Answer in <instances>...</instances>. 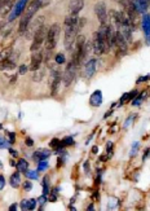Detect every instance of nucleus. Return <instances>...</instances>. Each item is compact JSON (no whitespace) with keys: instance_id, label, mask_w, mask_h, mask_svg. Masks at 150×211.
Segmentation results:
<instances>
[{"instance_id":"1","label":"nucleus","mask_w":150,"mask_h":211,"mask_svg":"<svg viewBox=\"0 0 150 211\" xmlns=\"http://www.w3.org/2000/svg\"><path fill=\"white\" fill-rule=\"evenodd\" d=\"M78 21L79 18L78 16H73L70 15L69 17L65 18V22H64V29H65V48L67 49H71V47L75 42V39L78 36Z\"/></svg>"},{"instance_id":"2","label":"nucleus","mask_w":150,"mask_h":211,"mask_svg":"<svg viewBox=\"0 0 150 211\" xmlns=\"http://www.w3.org/2000/svg\"><path fill=\"white\" fill-rule=\"evenodd\" d=\"M40 6H43V0H31V2L27 4L26 9L23 12V16L19 21V26H18V31L19 34H25L26 32V29L29 23L31 22V19L35 16V13L39 11Z\"/></svg>"},{"instance_id":"3","label":"nucleus","mask_w":150,"mask_h":211,"mask_svg":"<svg viewBox=\"0 0 150 211\" xmlns=\"http://www.w3.org/2000/svg\"><path fill=\"white\" fill-rule=\"evenodd\" d=\"M78 66H79V62H78V61L75 60V58H71V61H70L69 64H67L66 70H65V73L62 74V84H64L65 88L70 87L71 83L74 82L75 75H77V69H78Z\"/></svg>"},{"instance_id":"4","label":"nucleus","mask_w":150,"mask_h":211,"mask_svg":"<svg viewBox=\"0 0 150 211\" xmlns=\"http://www.w3.org/2000/svg\"><path fill=\"white\" fill-rule=\"evenodd\" d=\"M60 25L58 23H53L49 29H48V32H47V39H45V49H54L57 45V42H58V38H60Z\"/></svg>"},{"instance_id":"5","label":"nucleus","mask_w":150,"mask_h":211,"mask_svg":"<svg viewBox=\"0 0 150 211\" xmlns=\"http://www.w3.org/2000/svg\"><path fill=\"white\" fill-rule=\"evenodd\" d=\"M98 35L102 40V44H104V48H105V53L109 52V49L111 48V44H113V29L110 25H101L100 29H98Z\"/></svg>"},{"instance_id":"6","label":"nucleus","mask_w":150,"mask_h":211,"mask_svg":"<svg viewBox=\"0 0 150 211\" xmlns=\"http://www.w3.org/2000/svg\"><path fill=\"white\" fill-rule=\"evenodd\" d=\"M47 32H48V30H47L45 26H42L40 29L36 31V34L34 35L32 38V44L30 47V51L34 53L40 49V47H42L44 43H45V39H47Z\"/></svg>"},{"instance_id":"7","label":"nucleus","mask_w":150,"mask_h":211,"mask_svg":"<svg viewBox=\"0 0 150 211\" xmlns=\"http://www.w3.org/2000/svg\"><path fill=\"white\" fill-rule=\"evenodd\" d=\"M127 42H126V39L123 38V35L118 31V30H115L114 32H113V44H111V47H114L117 51H119L120 52V54H126L127 53Z\"/></svg>"},{"instance_id":"8","label":"nucleus","mask_w":150,"mask_h":211,"mask_svg":"<svg viewBox=\"0 0 150 211\" xmlns=\"http://www.w3.org/2000/svg\"><path fill=\"white\" fill-rule=\"evenodd\" d=\"M27 4H29V0H17V3L15 4V6H13V9L10 11L9 16H8V22L15 21V19H17L21 15H23Z\"/></svg>"},{"instance_id":"9","label":"nucleus","mask_w":150,"mask_h":211,"mask_svg":"<svg viewBox=\"0 0 150 211\" xmlns=\"http://www.w3.org/2000/svg\"><path fill=\"white\" fill-rule=\"evenodd\" d=\"M94 13L98 18V21L101 25H105L109 21V13L106 9V4L104 2H98L96 5H94Z\"/></svg>"},{"instance_id":"10","label":"nucleus","mask_w":150,"mask_h":211,"mask_svg":"<svg viewBox=\"0 0 150 211\" xmlns=\"http://www.w3.org/2000/svg\"><path fill=\"white\" fill-rule=\"evenodd\" d=\"M43 19H44V17L42 16V17H38V18L34 19V22H32L31 25L29 23V26H27V29H26V31H27V32H26V36L29 38V39H32L34 35L36 34V31H38L42 26H44V21H43Z\"/></svg>"},{"instance_id":"11","label":"nucleus","mask_w":150,"mask_h":211,"mask_svg":"<svg viewBox=\"0 0 150 211\" xmlns=\"http://www.w3.org/2000/svg\"><path fill=\"white\" fill-rule=\"evenodd\" d=\"M62 80V77H61V71L60 70H53L51 77H49V84H51V93L53 95H57L58 91V86Z\"/></svg>"},{"instance_id":"12","label":"nucleus","mask_w":150,"mask_h":211,"mask_svg":"<svg viewBox=\"0 0 150 211\" xmlns=\"http://www.w3.org/2000/svg\"><path fill=\"white\" fill-rule=\"evenodd\" d=\"M97 69V60L96 58H91L90 61H87L84 65V71H83V77L85 79H91Z\"/></svg>"},{"instance_id":"13","label":"nucleus","mask_w":150,"mask_h":211,"mask_svg":"<svg viewBox=\"0 0 150 211\" xmlns=\"http://www.w3.org/2000/svg\"><path fill=\"white\" fill-rule=\"evenodd\" d=\"M92 51L94 54H97V56H100V54L105 53V48H104V44H102V40L98 35V32H94L93 36H92Z\"/></svg>"},{"instance_id":"14","label":"nucleus","mask_w":150,"mask_h":211,"mask_svg":"<svg viewBox=\"0 0 150 211\" xmlns=\"http://www.w3.org/2000/svg\"><path fill=\"white\" fill-rule=\"evenodd\" d=\"M42 62H43V52H39V51L34 52V53H32V57H31L30 70H31V71L38 70L39 67H40V65H42Z\"/></svg>"},{"instance_id":"15","label":"nucleus","mask_w":150,"mask_h":211,"mask_svg":"<svg viewBox=\"0 0 150 211\" xmlns=\"http://www.w3.org/2000/svg\"><path fill=\"white\" fill-rule=\"evenodd\" d=\"M83 6H84V0H70V3H69L70 15L78 16V13L83 9Z\"/></svg>"},{"instance_id":"16","label":"nucleus","mask_w":150,"mask_h":211,"mask_svg":"<svg viewBox=\"0 0 150 211\" xmlns=\"http://www.w3.org/2000/svg\"><path fill=\"white\" fill-rule=\"evenodd\" d=\"M135 9L140 12V13H144L145 11H148V5H149V0H131Z\"/></svg>"},{"instance_id":"17","label":"nucleus","mask_w":150,"mask_h":211,"mask_svg":"<svg viewBox=\"0 0 150 211\" xmlns=\"http://www.w3.org/2000/svg\"><path fill=\"white\" fill-rule=\"evenodd\" d=\"M90 104L92 106H96V108L101 106V104H102V93H101V91L97 90V91H94L92 93V96L90 99Z\"/></svg>"},{"instance_id":"18","label":"nucleus","mask_w":150,"mask_h":211,"mask_svg":"<svg viewBox=\"0 0 150 211\" xmlns=\"http://www.w3.org/2000/svg\"><path fill=\"white\" fill-rule=\"evenodd\" d=\"M51 155V152L49 150H44V149H40V150H36L35 153L32 154V158L35 159V161H38V162H40V161H44V159H47Z\"/></svg>"},{"instance_id":"19","label":"nucleus","mask_w":150,"mask_h":211,"mask_svg":"<svg viewBox=\"0 0 150 211\" xmlns=\"http://www.w3.org/2000/svg\"><path fill=\"white\" fill-rule=\"evenodd\" d=\"M15 67H16V62L12 61L10 58L0 61V69L2 70H9V69H15Z\"/></svg>"},{"instance_id":"20","label":"nucleus","mask_w":150,"mask_h":211,"mask_svg":"<svg viewBox=\"0 0 150 211\" xmlns=\"http://www.w3.org/2000/svg\"><path fill=\"white\" fill-rule=\"evenodd\" d=\"M36 206L35 200H25L21 202V209L22 210H34Z\"/></svg>"},{"instance_id":"21","label":"nucleus","mask_w":150,"mask_h":211,"mask_svg":"<svg viewBox=\"0 0 150 211\" xmlns=\"http://www.w3.org/2000/svg\"><path fill=\"white\" fill-rule=\"evenodd\" d=\"M9 183H10V185H12L13 188H18L19 183H21V176H19V172H15V174H12Z\"/></svg>"},{"instance_id":"22","label":"nucleus","mask_w":150,"mask_h":211,"mask_svg":"<svg viewBox=\"0 0 150 211\" xmlns=\"http://www.w3.org/2000/svg\"><path fill=\"white\" fill-rule=\"evenodd\" d=\"M142 29H144L146 36H150V17L149 16H144V21H142Z\"/></svg>"},{"instance_id":"23","label":"nucleus","mask_w":150,"mask_h":211,"mask_svg":"<svg viewBox=\"0 0 150 211\" xmlns=\"http://www.w3.org/2000/svg\"><path fill=\"white\" fill-rule=\"evenodd\" d=\"M17 168L19 172H26L27 170H29V163H27L26 159H19L17 162Z\"/></svg>"},{"instance_id":"24","label":"nucleus","mask_w":150,"mask_h":211,"mask_svg":"<svg viewBox=\"0 0 150 211\" xmlns=\"http://www.w3.org/2000/svg\"><path fill=\"white\" fill-rule=\"evenodd\" d=\"M34 74H32V80H35V82H40L43 79V75H44V71L43 70H40V67L38 70H35V71H32Z\"/></svg>"},{"instance_id":"25","label":"nucleus","mask_w":150,"mask_h":211,"mask_svg":"<svg viewBox=\"0 0 150 211\" xmlns=\"http://www.w3.org/2000/svg\"><path fill=\"white\" fill-rule=\"evenodd\" d=\"M10 54H12V48H10V47H9V48H6V49H4V51H0V61L9 58Z\"/></svg>"},{"instance_id":"26","label":"nucleus","mask_w":150,"mask_h":211,"mask_svg":"<svg viewBox=\"0 0 150 211\" xmlns=\"http://www.w3.org/2000/svg\"><path fill=\"white\" fill-rule=\"evenodd\" d=\"M136 95H137V91H132V92H129V93H126V95H123V96H122V99H120V104H123L124 101L127 100H131L132 97H135Z\"/></svg>"},{"instance_id":"27","label":"nucleus","mask_w":150,"mask_h":211,"mask_svg":"<svg viewBox=\"0 0 150 211\" xmlns=\"http://www.w3.org/2000/svg\"><path fill=\"white\" fill-rule=\"evenodd\" d=\"M49 146H51L52 149H61V148H64V146H62V142H61L58 139H53V140L49 142Z\"/></svg>"},{"instance_id":"28","label":"nucleus","mask_w":150,"mask_h":211,"mask_svg":"<svg viewBox=\"0 0 150 211\" xmlns=\"http://www.w3.org/2000/svg\"><path fill=\"white\" fill-rule=\"evenodd\" d=\"M54 61H56V64H58V65H62V64H65V56L62 53H57L56 56H54Z\"/></svg>"},{"instance_id":"29","label":"nucleus","mask_w":150,"mask_h":211,"mask_svg":"<svg viewBox=\"0 0 150 211\" xmlns=\"http://www.w3.org/2000/svg\"><path fill=\"white\" fill-rule=\"evenodd\" d=\"M61 142H62V146H70L74 144V140H73L71 136H69V137H65Z\"/></svg>"},{"instance_id":"30","label":"nucleus","mask_w":150,"mask_h":211,"mask_svg":"<svg viewBox=\"0 0 150 211\" xmlns=\"http://www.w3.org/2000/svg\"><path fill=\"white\" fill-rule=\"evenodd\" d=\"M25 174H26V176H27L29 179H34V180L38 179V172H36V171H29V170H27Z\"/></svg>"},{"instance_id":"31","label":"nucleus","mask_w":150,"mask_h":211,"mask_svg":"<svg viewBox=\"0 0 150 211\" xmlns=\"http://www.w3.org/2000/svg\"><path fill=\"white\" fill-rule=\"evenodd\" d=\"M48 168V162H44V161H40L39 162V167H38V171H44V170Z\"/></svg>"},{"instance_id":"32","label":"nucleus","mask_w":150,"mask_h":211,"mask_svg":"<svg viewBox=\"0 0 150 211\" xmlns=\"http://www.w3.org/2000/svg\"><path fill=\"white\" fill-rule=\"evenodd\" d=\"M9 144H10L9 141H5L3 137H0V149H6V148H9Z\"/></svg>"},{"instance_id":"33","label":"nucleus","mask_w":150,"mask_h":211,"mask_svg":"<svg viewBox=\"0 0 150 211\" xmlns=\"http://www.w3.org/2000/svg\"><path fill=\"white\" fill-rule=\"evenodd\" d=\"M139 150V142H133V145H132V150H131V155L132 157H135L136 155V152Z\"/></svg>"},{"instance_id":"34","label":"nucleus","mask_w":150,"mask_h":211,"mask_svg":"<svg viewBox=\"0 0 150 211\" xmlns=\"http://www.w3.org/2000/svg\"><path fill=\"white\" fill-rule=\"evenodd\" d=\"M133 118H135L133 115H129V117H128V119L124 122V128H128L129 126H131V122L133 120Z\"/></svg>"},{"instance_id":"35","label":"nucleus","mask_w":150,"mask_h":211,"mask_svg":"<svg viewBox=\"0 0 150 211\" xmlns=\"http://www.w3.org/2000/svg\"><path fill=\"white\" fill-rule=\"evenodd\" d=\"M31 187H32V185H31L30 181H25V183H23V189L26 190V192H30V190H31Z\"/></svg>"},{"instance_id":"36","label":"nucleus","mask_w":150,"mask_h":211,"mask_svg":"<svg viewBox=\"0 0 150 211\" xmlns=\"http://www.w3.org/2000/svg\"><path fill=\"white\" fill-rule=\"evenodd\" d=\"M27 69H29V67H27L26 65H21V66H19V74H21V75H23V74H26Z\"/></svg>"},{"instance_id":"37","label":"nucleus","mask_w":150,"mask_h":211,"mask_svg":"<svg viewBox=\"0 0 150 211\" xmlns=\"http://www.w3.org/2000/svg\"><path fill=\"white\" fill-rule=\"evenodd\" d=\"M114 3H118V4H120L122 6H123V9H124V6L127 5V3H128V0H113Z\"/></svg>"},{"instance_id":"38","label":"nucleus","mask_w":150,"mask_h":211,"mask_svg":"<svg viewBox=\"0 0 150 211\" xmlns=\"http://www.w3.org/2000/svg\"><path fill=\"white\" fill-rule=\"evenodd\" d=\"M149 79H150V75L141 77V78H139V79H137V83H142V82H146V80H149Z\"/></svg>"},{"instance_id":"39","label":"nucleus","mask_w":150,"mask_h":211,"mask_svg":"<svg viewBox=\"0 0 150 211\" xmlns=\"http://www.w3.org/2000/svg\"><path fill=\"white\" fill-rule=\"evenodd\" d=\"M4 185H5V179H4L3 175H0V190L4 188Z\"/></svg>"},{"instance_id":"40","label":"nucleus","mask_w":150,"mask_h":211,"mask_svg":"<svg viewBox=\"0 0 150 211\" xmlns=\"http://www.w3.org/2000/svg\"><path fill=\"white\" fill-rule=\"evenodd\" d=\"M141 99H142V95L139 97V99H136L135 101H133V104L132 105H135V106H137V105H140V103H141Z\"/></svg>"},{"instance_id":"41","label":"nucleus","mask_w":150,"mask_h":211,"mask_svg":"<svg viewBox=\"0 0 150 211\" xmlns=\"http://www.w3.org/2000/svg\"><path fill=\"white\" fill-rule=\"evenodd\" d=\"M26 145H27V146H32V145H34V141H32L31 139L27 137V139H26Z\"/></svg>"},{"instance_id":"42","label":"nucleus","mask_w":150,"mask_h":211,"mask_svg":"<svg viewBox=\"0 0 150 211\" xmlns=\"http://www.w3.org/2000/svg\"><path fill=\"white\" fill-rule=\"evenodd\" d=\"M5 3H6V0H0V11H2V9L4 8V5H5Z\"/></svg>"},{"instance_id":"43","label":"nucleus","mask_w":150,"mask_h":211,"mask_svg":"<svg viewBox=\"0 0 150 211\" xmlns=\"http://www.w3.org/2000/svg\"><path fill=\"white\" fill-rule=\"evenodd\" d=\"M9 142H15V133H9Z\"/></svg>"},{"instance_id":"44","label":"nucleus","mask_w":150,"mask_h":211,"mask_svg":"<svg viewBox=\"0 0 150 211\" xmlns=\"http://www.w3.org/2000/svg\"><path fill=\"white\" fill-rule=\"evenodd\" d=\"M16 209H17V205H16V203H13V205H10V207H9V210H10V211L16 210Z\"/></svg>"},{"instance_id":"45","label":"nucleus","mask_w":150,"mask_h":211,"mask_svg":"<svg viewBox=\"0 0 150 211\" xmlns=\"http://www.w3.org/2000/svg\"><path fill=\"white\" fill-rule=\"evenodd\" d=\"M98 152V148L97 146H93V149H92V153H94V154H96Z\"/></svg>"},{"instance_id":"46","label":"nucleus","mask_w":150,"mask_h":211,"mask_svg":"<svg viewBox=\"0 0 150 211\" xmlns=\"http://www.w3.org/2000/svg\"><path fill=\"white\" fill-rule=\"evenodd\" d=\"M88 166H90V165H88V162H85V163H84V170H85L87 172H88Z\"/></svg>"},{"instance_id":"47","label":"nucleus","mask_w":150,"mask_h":211,"mask_svg":"<svg viewBox=\"0 0 150 211\" xmlns=\"http://www.w3.org/2000/svg\"><path fill=\"white\" fill-rule=\"evenodd\" d=\"M10 153L13 154V157H16V155H17V152H16V150H13V149H10Z\"/></svg>"},{"instance_id":"48","label":"nucleus","mask_w":150,"mask_h":211,"mask_svg":"<svg viewBox=\"0 0 150 211\" xmlns=\"http://www.w3.org/2000/svg\"><path fill=\"white\" fill-rule=\"evenodd\" d=\"M88 210H90V211H91V210H93V205H90V207H88Z\"/></svg>"},{"instance_id":"49","label":"nucleus","mask_w":150,"mask_h":211,"mask_svg":"<svg viewBox=\"0 0 150 211\" xmlns=\"http://www.w3.org/2000/svg\"><path fill=\"white\" fill-rule=\"evenodd\" d=\"M13 2H16V3H17V0H13Z\"/></svg>"}]
</instances>
